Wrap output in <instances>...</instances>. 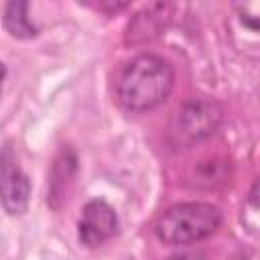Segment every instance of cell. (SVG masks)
<instances>
[{"label": "cell", "mask_w": 260, "mask_h": 260, "mask_svg": "<svg viewBox=\"0 0 260 260\" xmlns=\"http://www.w3.org/2000/svg\"><path fill=\"white\" fill-rule=\"evenodd\" d=\"M120 221L110 203L104 199H91L83 205L79 223H77V238L85 248H98L112 240L118 234Z\"/></svg>", "instance_id": "cell-5"}, {"label": "cell", "mask_w": 260, "mask_h": 260, "mask_svg": "<svg viewBox=\"0 0 260 260\" xmlns=\"http://www.w3.org/2000/svg\"><path fill=\"white\" fill-rule=\"evenodd\" d=\"M173 65L152 53H142L130 59L116 81V95L124 110L146 112L160 106L173 91Z\"/></svg>", "instance_id": "cell-1"}, {"label": "cell", "mask_w": 260, "mask_h": 260, "mask_svg": "<svg viewBox=\"0 0 260 260\" xmlns=\"http://www.w3.org/2000/svg\"><path fill=\"white\" fill-rule=\"evenodd\" d=\"M221 122V108L207 100H189L177 110L171 132L177 144L189 146L211 136Z\"/></svg>", "instance_id": "cell-3"}, {"label": "cell", "mask_w": 260, "mask_h": 260, "mask_svg": "<svg viewBox=\"0 0 260 260\" xmlns=\"http://www.w3.org/2000/svg\"><path fill=\"white\" fill-rule=\"evenodd\" d=\"M223 221L217 205L205 201L177 203L154 221V236L169 246H189L213 236Z\"/></svg>", "instance_id": "cell-2"}, {"label": "cell", "mask_w": 260, "mask_h": 260, "mask_svg": "<svg viewBox=\"0 0 260 260\" xmlns=\"http://www.w3.org/2000/svg\"><path fill=\"white\" fill-rule=\"evenodd\" d=\"M30 201V181L10 142L0 146V205L8 215H22Z\"/></svg>", "instance_id": "cell-4"}, {"label": "cell", "mask_w": 260, "mask_h": 260, "mask_svg": "<svg viewBox=\"0 0 260 260\" xmlns=\"http://www.w3.org/2000/svg\"><path fill=\"white\" fill-rule=\"evenodd\" d=\"M75 173H77V154L71 146H63L51 165L49 181H47V203L55 211L61 209V205L67 201V193L71 189Z\"/></svg>", "instance_id": "cell-7"}, {"label": "cell", "mask_w": 260, "mask_h": 260, "mask_svg": "<svg viewBox=\"0 0 260 260\" xmlns=\"http://www.w3.org/2000/svg\"><path fill=\"white\" fill-rule=\"evenodd\" d=\"M4 79H6V65L0 61V95H2V85H4Z\"/></svg>", "instance_id": "cell-11"}, {"label": "cell", "mask_w": 260, "mask_h": 260, "mask_svg": "<svg viewBox=\"0 0 260 260\" xmlns=\"http://www.w3.org/2000/svg\"><path fill=\"white\" fill-rule=\"evenodd\" d=\"M173 6L167 2H154L138 10L126 28V43L136 47L158 39L171 22Z\"/></svg>", "instance_id": "cell-6"}, {"label": "cell", "mask_w": 260, "mask_h": 260, "mask_svg": "<svg viewBox=\"0 0 260 260\" xmlns=\"http://www.w3.org/2000/svg\"><path fill=\"white\" fill-rule=\"evenodd\" d=\"M228 167L225 160H203L197 169H195V185L197 187H215V183H225L228 179Z\"/></svg>", "instance_id": "cell-9"}, {"label": "cell", "mask_w": 260, "mask_h": 260, "mask_svg": "<svg viewBox=\"0 0 260 260\" xmlns=\"http://www.w3.org/2000/svg\"><path fill=\"white\" fill-rule=\"evenodd\" d=\"M169 260H205V254L201 250H189V252L173 254V256H169Z\"/></svg>", "instance_id": "cell-10"}, {"label": "cell", "mask_w": 260, "mask_h": 260, "mask_svg": "<svg viewBox=\"0 0 260 260\" xmlns=\"http://www.w3.org/2000/svg\"><path fill=\"white\" fill-rule=\"evenodd\" d=\"M2 24L14 39H32L39 35V28L28 20V2L24 0H14L4 6Z\"/></svg>", "instance_id": "cell-8"}]
</instances>
